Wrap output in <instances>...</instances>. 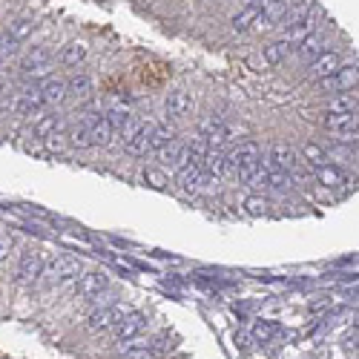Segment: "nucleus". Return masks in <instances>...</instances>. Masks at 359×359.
<instances>
[{
    "mask_svg": "<svg viewBox=\"0 0 359 359\" xmlns=\"http://www.w3.org/2000/svg\"><path fill=\"white\" fill-rule=\"evenodd\" d=\"M155 155H158L161 164H167L173 170H182L190 161V146L184 141H178V135H175L173 141H167L164 146H161V150H155Z\"/></svg>",
    "mask_w": 359,
    "mask_h": 359,
    "instance_id": "nucleus-6",
    "label": "nucleus"
},
{
    "mask_svg": "<svg viewBox=\"0 0 359 359\" xmlns=\"http://www.w3.org/2000/svg\"><path fill=\"white\" fill-rule=\"evenodd\" d=\"M18 52H21V41H14L9 32H3V35H0V55L9 61V58H14Z\"/></svg>",
    "mask_w": 359,
    "mask_h": 359,
    "instance_id": "nucleus-32",
    "label": "nucleus"
},
{
    "mask_svg": "<svg viewBox=\"0 0 359 359\" xmlns=\"http://www.w3.org/2000/svg\"><path fill=\"white\" fill-rule=\"evenodd\" d=\"M124 314H129V307L127 305H109V307H98V311H92L89 314V331H109V328H116L118 325V319L124 316Z\"/></svg>",
    "mask_w": 359,
    "mask_h": 359,
    "instance_id": "nucleus-5",
    "label": "nucleus"
},
{
    "mask_svg": "<svg viewBox=\"0 0 359 359\" xmlns=\"http://www.w3.org/2000/svg\"><path fill=\"white\" fill-rule=\"evenodd\" d=\"M328 112H356V89L336 95L334 101L328 104Z\"/></svg>",
    "mask_w": 359,
    "mask_h": 359,
    "instance_id": "nucleus-26",
    "label": "nucleus"
},
{
    "mask_svg": "<svg viewBox=\"0 0 359 359\" xmlns=\"http://www.w3.org/2000/svg\"><path fill=\"white\" fill-rule=\"evenodd\" d=\"M124 359H155V351H150V348H127V353H124Z\"/></svg>",
    "mask_w": 359,
    "mask_h": 359,
    "instance_id": "nucleus-36",
    "label": "nucleus"
},
{
    "mask_svg": "<svg viewBox=\"0 0 359 359\" xmlns=\"http://www.w3.org/2000/svg\"><path fill=\"white\" fill-rule=\"evenodd\" d=\"M153 127H155V124H146V121H141V124L135 127V133L124 138V150H127L129 155H138V158L150 153V150H146V138H150Z\"/></svg>",
    "mask_w": 359,
    "mask_h": 359,
    "instance_id": "nucleus-9",
    "label": "nucleus"
},
{
    "mask_svg": "<svg viewBox=\"0 0 359 359\" xmlns=\"http://www.w3.org/2000/svg\"><path fill=\"white\" fill-rule=\"evenodd\" d=\"M239 133L233 127H224V124H219L216 129H210V133L204 135L207 138V150H224L227 144H233V138H236Z\"/></svg>",
    "mask_w": 359,
    "mask_h": 359,
    "instance_id": "nucleus-20",
    "label": "nucleus"
},
{
    "mask_svg": "<svg viewBox=\"0 0 359 359\" xmlns=\"http://www.w3.org/2000/svg\"><path fill=\"white\" fill-rule=\"evenodd\" d=\"M256 18H259V3H244L230 18V29L233 32H250L253 23H256Z\"/></svg>",
    "mask_w": 359,
    "mask_h": 359,
    "instance_id": "nucleus-18",
    "label": "nucleus"
},
{
    "mask_svg": "<svg viewBox=\"0 0 359 359\" xmlns=\"http://www.w3.org/2000/svg\"><path fill=\"white\" fill-rule=\"evenodd\" d=\"M296 52H299V58H302L305 63L316 61V58L325 52V35H322V32H314V35H307V38L296 46Z\"/></svg>",
    "mask_w": 359,
    "mask_h": 359,
    "instance_id": "nucleus-17",
    "label": "nucleus"
},
{
    "mask_svg": "<svg viewBox=\"0 0 359 359\" xmlns=\"http://www.w3.org/2000/svg\"><path fill=\"white\" fill-rule=\"evenodd\" d=\"M9 253H12V239L0 236V262H3V259H9Z\"/></svg>",
    "mask_w": 359,
    "mask_h": 359,
    "instance_id": "nucleus-38",
    "label": "nucleus"
},
{
    "mask_svg": "<svg viewBox=\"0 0 359 359\" xmlns=\"http://www.w3.org/2000/svg\"><path fill=\"white\" fill-rule=\"evenodd\" d=\"M244 3H256V0H244Z\"/></svg>",
    "mask_w": 359,
    "mask_h": 359,
    "instance_id": "nucleus-40",
    "label": "nucleus"
},
{
    "mask_svg": "<svg viewBox=\"0 0 359 359\" xmlns=\"http://www.w3.org/2000/svg\"><path fill=\"white\" fill-rule=\"evenodd\" d=\"M325 127H328L334 135H339V141L356 144V112H328Z\"/></svg>",
    "mask_w": 359,
    "mask_h": 359,
    "instance_id": "nucleus-3",
    "label": "nucleus"
},
{
    "mask_svg": "<svg viewBox=\"0 0 359 359\" xmlns=\"http://www.w3.org/2000/svg\"><path fill=\"white\" fill-rule=\"evenodd\" d=\"M175 138V133L170 127H153V133H150V138H146V150L150 153H155V150H161L167 141H173Z\"/></svg>",
    "mask_w": 359,
    "mask_h": 359,
    "instance_id": "nucleus-24",
    "label": "nucleus"
},
{
    "mask_svg": "<svg viewBox=\"0 0 359 359\" xmlns=\"http://www.w3.org/2000/svg\"><path fill=\"white\" fill-rule=\"evenodd\" d=\"M144 182L150 187H155V190H164L167 187V175L161 170H144Z\"/></svg>",
    "mask_w": 359,
    "mask_h": 359,
    "instance_id": "nucleus-34",
    "label": "nucleus"
},
{
    "mask_svg": "<svg viewBox=\"0 0 359 359\" xmlns=\"http://www.w3.org/2000/svg\"><path fill=\"white\" fill-rule=\"evenodd\" d=\"M293 55V46L282 38V41H273V43H268L265 46V61L268 63H273V67H276V63H282V61H287Z\"/></svg>",
    "mask_w": 359,
    "mask_h": 359,
    "instance_id": "nucleus-21",
    "label": "nucleus"
},
{
    "mask_svg": "<svg viewBox=\"0 0 359 359\" xmlns=\"http://www.w3.org/2000/svg\"><path fill=\"white\" fill-rule=\"evenodd\" d=\"M276 331H279V328H276V322H259L256 328H253V339L265 345V342H270L276 336Z\"/></svg>",
    "mask_w": 359,
    "mask_h": 359,
    "instance_id": "nucleus-33",
    "label": "nucleus"
},
{
    "mask_svg": "<svg viewBox=\"0 0 359 359\" xmlns=\"http://www.w3.org/2000/svg\"><path fill=\"white\" fill-rule=\"evenodd\" d=\"M339 67H342L339 55H336V52H328V49H325V52H322L316 61H311V69H307V75H311L314 80H319V78L334 75Z\"/></svg>",
    "mask_w": 359,
    "mask_h": 359,
    "instance_id": "nucleus-13",
    "label": "nucleus"
},
{
    "mask_svg": "<svg viewBox=\"0 0 359 359\" xmlns=\"http://www.w3.org/2000/svg\"><path fill=\"white\" fill-rule=\"evenodd\" d=\"M164 109H167L170 118H184L193 109V95L187 89H173L167 95V101H164Z\"/></svg>",
    "mask_w": 359,
    "mask_h": 359,
    "instance_id": "nucleus-12",
    "label": "nucleus"
},
{
    "mask_svg": "<svg viewBox=\"0 0 359 359\" xmlns=\"http://www.w3.org/2000/svg\"><path fill=\"white\" fill-rule=\"evenodd\" d=\"M43 101H41V87H23L21 92H18V98H14V109L21 112V116H32V112H38V107H41Z\"/></svg>",
    "mask_w": 359,
    "mask_h": 359,
    "instance_id": "nucleus-16",
    "label": "nucleus"
},
{
    "mask_svg": "<svg viewBox=\"0 0 359 359\" xmlns=\"http://www.w3.org/2000/svg\"><path fill=\"white\" fill-rule=\"evenodd\" d=\"M58 127H61V121H58L55 116H46V118H41V121H38V127H35V133H38L41 138H46L49 133H55Z\"/></svg>",
    "mask_w": 359,
    "mask_h": 359,
    "instance_id": "nucleus-35",
    "label": "nucleus"
},
{
    "mask_svg": "<svg viewBox=\"0 0 359 359\" xmlns=\"http://www.w3.org/2000/svg\"><path fill=\"white\" fill-rule=\"evenodd\" d=\"M69 138V146H75V150H87V146H92V138H89V127H75L72 133L67 135Z\"/></svg>",
    "mask_w": 359,
    "mask_h": 359,
    "instance_id": "nucleus-30",
    "label": "nucleus"
},
{
    "mask_svg": "<svg viewBox=\"0 0 359 359\" xmlns=\"http://www.w3.org/2000/svg\"><path fill=\"white\" fill-rule=\"evenodd\" d=\"M244 207H248L250 213H265L268 202H265V199H256V195H253V199H248V204H244Z\"/></svg>",
    "mask_w": 359,
    "mask_h": 359,
    "instance_id": "nucleus-37",
    "label": "nucleus"
},
{
    "mask_svg": "<svg viewBox=\"0 0 359 359\" xmlns=\"http://www.w3.org/2000/svg\"><path fill=\"white\" fill-rule=\"evenodd\" d=\"M316 182L322 187H339V184H345V175H342V170H336V167L322 164V167H316Z\"/></svg>",
    "mask_w": 359,
    "mask_h": 359,
    "instance_id": "nucleus-23",
    "label": "nucleus"
},
{
    "mask_svg": "<svg viewBox=\"0 0 359 359\" xmlns=\"http://www.w3.org/2000/svg\"><path fill=\"white\" fill-rule=\"evenodd\" d=\"M92 95H95V84H92L89 75H75L67 84V98H75L78 104L92 101Z\"/></svg>",
    "mask_w": 359,
    "mask_h": 359,
    "instance_id": "nucleus-15",
    "label": "nucleus"
},
{
    "mask_svg": "<svg viewBox=\"0 0 359 359\" xmlns=\"http://www.w3.org/2000/svg\"><path fill=\"white\" fill-rule=\"evenodd\" d=\"M35 29H38V23L32 21V18H18V21H12V23H9V35H12L14 41H26Z\"/></svg>",
    "mask_w": 359,
    "mask_h": 359,
    "instance_id": "nucleus-25",
    "label": "nucleus"
},
{
    "mask_svg": "<svg viewBox=\"0 0 359 359\" xmlns=\"http://www.w3.org/2000/svg\"><path fill=\"white\" fill-rule=\"evenodd\" d=\"M6 63H9V61H6L3 55H0V69H3V67H6Z\"/></svg>",
    "mask_w": 359,
    "mask_h": 359,
    "instance_id": "nucleus-39",
    "label": "nucleus"
},
{
    "mask_svg": "<svg viewBox=\"0 0 359 359\" xmlns=\"http://www.w3.org/2000/svg\"><path fill=\"white\" fill-rule=\"evenodd\" d=\"M52 69H55V63H52V61H43V63L26 67V69H21V72H23L26 80H38V78H49V72H52Z\"/></svg>",
    "mask_w": 359,
    "mask_h": 359,
    "instance_id": "nucleus-31",
    "label": "nucleus"
},
{
    "mask_svg": "<svg viewBox=\"0 0 359 359\" xmlns=\"http://www.w3.org/2000/svg\"><path fill=\"white\" fill-rule=\"evenodd\" d=\"M41 270H43V256H41L38 250L26 248V250L21 253V262H18V282H21V285L35 282L38 276H41Z\"/></svg>",
    "mask_w": 359,
    "mask_h": 359,
    "instance_id": "nucleus-8",
    "label": "nucleus"
},
{
    "mask_svg": "<svg viewBox=\"0 0 359 359\" xmlns=\"http://www.w3.org/2000/svg\"><path fill=\"white\" fill-rule=\"evenodd\" d=\"M112 135H116V129H112L109 118L101 116L92 127H89V138H92V146H109L112 144Z\"/></svg>",
    "mask_w": 359,
    "mask_h": 359,
    "instance_id": "nucleus-19",
    "label": "nucleus"
},
{
    "mask_svg": "<svg viewBox=\"0 0 359 359\" xmlns=\"http://www.w3.org/2000/svg\"><path fill=\"white\" fill-rule=\"evenodd\" d=\"M356 78H359L356 63H345V67H339L334 75L319 78L316 84L322 92H351V89H356Z\"/></svg>",
    "mask_w": 359,
    "mask_h": 359,
    "instance_id": "nucleus-2",
    "label": "nucleus"
},
{
    "mask_svg": "<svg viewBox=\"0 0 359 359\" xmlns=\"http://www.w3.org/2000/svg\"><path fill=\"white\" fill-rule=\"evenodd\" d=\"M302 158H305V164H311L314 170L322 167V164H328V153H325L322 146H316V144H305Z\"/></svg>",
    "mask_w": 359,
    "mask_h": 359,
    "instance_id": "nucleus-27",
    "label": "nucleus"
},
{
    "mask_svg": "<svg viewBox=\"0 0 359 359\" xmlns=\"http://www.w3.org/2000/svg\"><path fill=\"white\" fill-rule=\"evenodd\" d=\"M290 184H293L290 173H287L285 167L273 164V161L265 158V187H270V190H276V193H287Z\"/></svg>",
    "mask_w": 359,
    "mask_h": 359,
    "instance_id": "nucleus-10",
    "label": "nucleus"
},
{
    "mask_svg": "<svg viewBox=\"0 0 359 359\" xmlns=\"http://www.w3.org/2000/svg\"><path fill=\"white\" fill-rule=\"evenodd\" d=\"M43 61H52V49H49V43H38V46H32V52L23 58V67H35V63H43Z\"/></svg>",
    "mask_w": 359,
    "mask_h": 359,
    "instance_id": "nucleus-28",
    "label": "nucleus"
},
{
    "mask_svg": "<svg viewBox=\"0 0 359 359\" xmlns=\"http://www.w3.org/2000/svg\"><path fill=\"white\" fill-rule=\"evenodd\" d=\"M41 101L49 107H58L67 101V80L63 78H46L41 84Z\"/></svg>",
    "mask_w": 359,
    "mask_h": 359,
    "instance_id": "nucleus-11",
    "label": "nucleus"
},
{
    "mask_svg": "<svg viewBox=\"0 0 359 359\" xmlns=\"http://www.w3.org/2000/svg\"><path fill=\"white\" fill-rule=\"evenodd\" d=\"M78 273H80V262L78 259H69V256H58L49 265H43V270H41L46 285H61L67 279H75Z\"/></svg>",
    "mask_w": 359,
    "mask_h": 359,
    "instance_id": "nucleus-1",
    "label": "nucleus"
},
{
    "mask_svg": "<svg viewBox=\"0 0 359 359\" xmlns=\"http://www.w3.org/2000/svg\"><path fill=\"white\" fill-rule=\"evenodd\" d=\"M107 287H109V276L104 270H87V273H80L75 293L80 299H95V296H101Z\"/></svg>",
    "mask_w": 359,
    "mask_h": 359,
    "instance_id": "nucleus-4",
    "label": "nucleus"
},
{
    "mask_svg": "<svg viewBox=\"0 0 359 359\" xmlns=\"http://www.w3.org/2000/svg\"><path fill=\"white\" fill-rule=\"evenodd\" d=\"M84 58H87V43L84 41H72L61 49V63H67V67H78Z\"/></svg>",
    "mask_w": 359,
    "mask_h": 359,
    "instance_id": "nucleus-22",
    "label": "nucleus"
},
{
    "mask_svg": "<svg viewBox=\"0 0 359 359\" xmlns=\"http://www.w3.org/2000/svg\"><path fill=\"white\" fill-rule=\"evenodd\" d=\"M43 144H46V150L55 153V155H61V153L69 150V138L63 135V133H58V129H55V133H49V135L43 138Z\"/></svg>",
    "mask_w": 359,
    "mask_h": 359,
    "instance_id": "nucleus-29",
    "label": "nucleus"
},
{
    "mask_svg": "<svg viewBox=\"0 0 359 359\" xmlns=\"http://www.w3.org/2000/svg\"><path fill=\"white\" fill-rule=\"evenodd\" d=\"M144 328H146V316L138 314V311H129V314H124V316L118 319V325H116V342L121 345V342L135 339V336L144 334Z\"/></svg>",
    "mask_w": 359,
    "mask_h": 359,
    "instance_id": "nucleus-7",
    "label": "nucleus"
},
{
    "mask_svg": "<svg viewBox=\"0 0 359 359\" xmlns=\"http://www.w3.org/2000/svg\"><path fill=\"white\" fill-rule=\"evenodd\" d=\"M178 184L184 190H199L202 184H207V175L202 170V161H187V164L178 170Z\"/></svg>",
    "mask_w": 359,
    "mask_h": 359,
    "instance_id": "nucleus-14",
    "label": "nucleus"
},
{
    "mask_svg": "<svg viewBox=\"0 0 359 359\" xmlns=\"http://www.w3.org/2000/svg\"><path fill=\"white\" fill-rule=\"evenodd\" d=\"M0 89H3V80H0Z\"/></svg>",
    "mask_w": 359,
    "mask_h": 359,
    "instance_id": "nucleus-41",
    "label": "nucleus"
}]
</instances>
